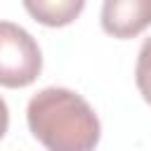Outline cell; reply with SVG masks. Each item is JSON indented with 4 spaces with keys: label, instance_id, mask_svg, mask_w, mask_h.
<instances>
[{
    "label": "cell",
    "instance_id": "cell-5",
    "mask_svg": "<svg viewBox=\"0 0 151 151\" xmlns=\"http://www.w3.org/2000/svg\"><path fill=\"white\" fill-rule=\"evenodd\" d=\"M134 80L142 99L151 104V38H146L139 47L137 54V66H134Z\"/></svg>",
    "mask_w": 151,
    "mask_h": 151
},
{
    "label": "cell",
    "instance_id": "cell-3",
    "mask_svg": "<svg viewBox=\"0 0 151 151\" xmlns=\"http://www.w3.org/2000/svg\"><path fill=\"white\" fill-rule=\"evenodd\" d=\"M151 26V0H104L101 28L120 40L137 38Z\"/></svg>",
    "mask_w": 151,
    "mask_h": 151
},
{
    "label": "cell",
    "instance_id": "cell-4",
    "mask_svg": "<svg viewBox=\"0 0 151 151\" xmlns=\"http://www.w3.org/2000/svg\"><path fill=\"white\" fill-rule=\"evenodd\" d=\"M21 2L38 24L50 28L73 24L85 7V0H21Z\"/></svg>",
    "mask_w": 151,
    "mask_h": 151
},
{
    "label": "cell",
    "instance_id": "cell-2",
    "mask_svg": "<svg viewBox=\"0 0 151 151\" xmlns=\"http://www.w3.org/2000/svg\"><path fill=\"white\" fill-rule=\"evenodd\" d=\"M42 71V54L35 38L12 21H0V85L26 87Z\"/></svg>",
    "mask_w": 151,
    "mask_h": 151
},
{
    "label": "cell",
    "instance_id": "cell-1",
    "mask_svg": "<svg viewBox=\"0 0 151 151\" xmlns=\"http://www.w3.org/2000/svg\"><path fill=\"white\" fill-rule=\"evenodd\" d=\"M31 134L47 151H94L101 125L94 109L73 90L45 87L26 106Z\"/></svg>",
    "mask_w": 151,
    "mask_h": 151
},
{
    "label": "cell",
    "instance_id": "cell-6",
    "mask_svg": "<svg viewBox=\"0 0 151 151\" xmlns=\"http://www.w3.org/2000/svg\"><path fill=\"white\" fill-rule=\"evenodd\" d=\"M7 125H9V111H7V104H5V99L0 97V139L5 137V132H7Z\"/></svg>",
    "mask_w": 151,
    "mask_h": 151
}]
</instances>
